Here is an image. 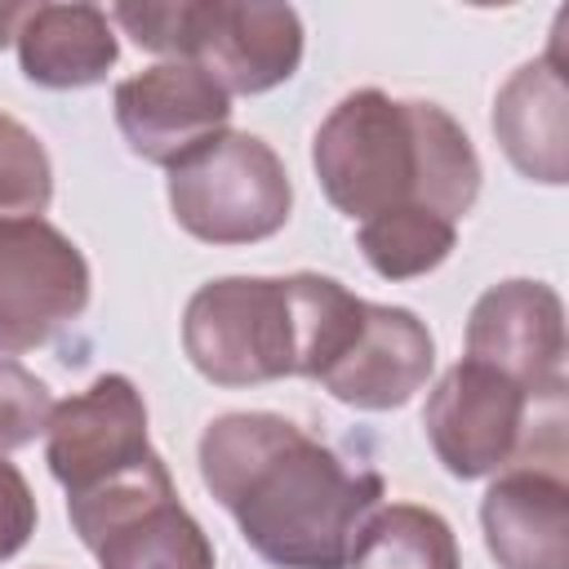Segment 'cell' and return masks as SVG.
Returning <instances> with one entry per match:
<instances>
[{
	"mask_svg": "<svg viewBox=\"0 0 569 569\" xmlns=\"http://www.w3.org/2000/svg\"><path fill=\"white\" fill-rule=\"evenodd\" d=\"M200 480L253 556L276 569H347L365 520L382 507L378 471L342 462L267 409L222 413L204 427Z\"/></svg>",
	"mask_w": 569,
	"mask_h": 569,
	"instance_id": "6da1fadb",
	"label": "cell"
},
{
	"mask_svg": "<svg viewBox=\"0 0 569 569\" xmlns=\"http://www.w3.org/2000/svg\"><path fill=\"white\" fill-rule=\"evenodd\" d=\"M311 164L329 204L351 222L409 204L458 222L480 196V156L467 129L436 102L382 89H356L320 120Z\"/></svg>",
	"mask_w": 569,
	"mask_h": 569,
	"instance_id": "7a4b0ae2",
	"label": "cell"
},
{
	"mask_svg": "<svg viewBox=\"0 0 569 569\" xmlns=\"http://www.w3.org/2000/svg\"><path fill=\"white\" fill-rule=\"evenodd\" d=\"M365 298L333 276H222L182 311V351L218 387L320 378L360 320Z\"/></svg>",
	"mask_w": 569,
	"mask_h": 569,
	"instance_id": "3957f363",
	"label": "cell"
},
{
	"mask_svg": "<svg viewBox=\"0 0 569 569\" xmlns=\"http://www.w3.org/2000/svg\"><path fill=\"white\" fill-rule=\"evenodd\" d=\"M427 440L449 476L480 480L507 467L565 476V391H525L489 365L458 360L427 396Z\"/></svg>",
	"mask_w": 569,
	"mask_h": 569,
	"instance_id": "277c9868",
	"label": "cell"
},
{
	"mask_svg": "<svg viewBox=\"0 0 569 569\" xmlns=\"http://www.w3.org/2000/svg\"><path fill=\"white\" fill-rule=\"evenodd\" d=\"M67 516L98 556V569H213V542L178 502L173 476L156 449L102 485L71 493Z\"/></svg>",
	"mask_w": 569,
	"mask_h": 569,
	"instance_id": "5b68a950",
	"label": "cell"
},
{
	"mask_svg": "<svg viewBox=\"0 0 569 569\" xmlns=\"http://www.w3.org/2000/svg\"><path fill=\"white\" fill-rule=\"evenodd\" d=\"M169 209L204 244H253L289 222L293 187L284 160L258 133L222 129L169 169Z\"/></svg>",
	"mask_w": 569,
	"mask_h": 569,
	"instance_id": "8992f818",
	"label": "cell"
},
{
	"mask_svg": "<svg viewBox=\"0 0 569 569\" xmlns=\"http://www.w3.org/2000/svg\"><path fill=\"white\" fill-rule=\"evenodd\" d=\"M89 307V262L44 218L0 222V351L44 347Z\"/></svg>",
	"mask_w": 569,
	"mask_h": 569,
	"instance_id": "52a82bcc",
	"label": "cell"
},
{
	"mask_svg": "<svg viewBox=\"0 0 569 569\" xmlns=\"http://www.w3.org/2000/svg\"><path fill=\"white\" fill-rule=\"evenodd\" d=\"M173 58L196 62L227 98L267 93L302 62V18L289 4L178 0Z\"/></svg>",
	"mask_w": 569,
	"mask_h": 569,
	"instance_id": "ba28073f",
	"label": "cell"
},
{
	"mask_svg": "<svg viewBox=\"0 0 569 569\" xmlns=\"http://www.w3.org/2000/svg\"><path fill=\"white\" fill-rule=\"evenodd\" d=\"M147 453V405L124 373L93 378L80 396L53 405L49 413L44 462L53 480L67 489V498L102 485L107 476L142 462Z\"/></svg>",
	"mask_w": 569,
	"mask_h": 569,
	"instance_id": "9c48e42d",
	"label": "cell"
},
{
	"mask_svg": "<svg viewBox=\"0 0 569 569\" xmlns=\"http://www.w3.org/2000/svg\"><path fill=\"white\" fill-rule=\"evenodd\" d=\"M565 302L542 280H498L467 316V360L542 396L565 391Z\"/></svg>",
	"mask_w": 569,
	"mask_h": 569,
	"instance_id": "30bf717a",
	"label": "cell"
},
{
	"mask_svg": "<svg viewBox=\"0 0 569 569\" xmlns=\"http://www.w3.org/2000/svg\"><path fill=\"white\" fill-rule=\"evenodd\" d=\"M231 120V98L196 62H156L116 84V124L129 151L173 169L182 156L218 138Z\"/></svg>",
	"mask_w": 569,
	"mask_h": 569,
	"instance_id": "8fae6325",
	"label": "cell"
},
{
	"mask_svg": "<svg viewBox=\"0 0 569 569\" xmlns=\"http://www.w3.org/2000/svg\"><path fill=\"white\" fill-rule=\"evenodd\" d=\"M436 365L431 329L409 307L365 302L342 351L320 369V387L351 409H400Z\"/></svg>",
	"mask_w": 569,
	"mask_h": 569,
	"instance_id": "7c38bea8",
	"label": "cell"
},
{
	"mask_svg": "<svg viewBox=\"0 0 569 569\" xmlns=\"http://www.w3.org/2000/svg\"><path fill=\"white\" fill-rule=\"evenodd\" d=\"M569 22V9H560L551 49L525 67H516L498 98H493V138L507 151V160L547 187L569 182V80L560 58V31Z\"/></svg>",
	"mask_w": 569,
	"mask_h": 569,
	"instance_id": "4fadbf2b",
	"label": "cell"
},
{
	"mask_svg": "<svg viewBox=\"0 0 569 569\" xmlns=\"http://www.w3.org/2000/svg\"><path fill=\"white\" fill-rule=\"evenodd\" d=\"M498 569H569V485L542 467H507L480 502Z\"/></svg>",
	"mask_w": 569,
	"mask_h": 569,
	"instance_id": "5bb4252c",
	"label": "cell"
},
{
	"mask_svg": "<svg viewBox=\"0 0 569 569\" xmlns=\"http://www.w3.org/2000/svg\"><path fill=\"white\" fill-rule=\"evenodd\" d=\"M13 44L22 76L44 89L98 84L120 58L116 27L98 4H31Z\"/></svg>",
	"mask_w": 569,
	"mask_h": 569,
	"instance_id": "9a60e30c",
	"label": "cell"
},
{
	"mask_svg": "<svg viewBox=\"0 0 569 569\" xmlns=\"http://www.w3.org/2000/svg\"><path fill=\"white\" fill-rule=\"evenodd\" d=\"M347 569H462V556L445 516L418 502H391L365 520Z\"/></svg>",
	"mask_w": 569,
	"mask_h": 569,
	"instance_id": "2e32d148",
	"label": "cell"
},
{
	"mask_svg": "<svg viewBox=\"0 0 569 569\" xmlns=\"http://www.w3.org/2000/svg\"><path fill=\"white\" fill-rule=\"evenodd\" d=\"M458 244V227L431 209H387L360 222V253L382 280H413L436 271Z\"/></svg>",
	"mask_w": 569,
	"mask_h": 569,
	"instance_id": "e0dca14e",
	"label": "cell"
},
{
	"mask_svg": "<svg viewBox=\"0 0 569 569\" xmlns=\"http://www.w3.org/2000/svg\"><path fill=\"white\" fill-rule=\"evenodd\" d=\"M53 200V164L40 138L0 111V222L40 218Z\"/></svg>",
	"mask_w": 569,
	"mask_h": 569,
	"instance_id": "ac0fdd59",
	"label": "cell"
},
{
	"mask_svg": "<svg viewBox=\"0 0 569 569\" xmlns=\"http://www.w3.org/2000/svg\"><path fill=\"white\" fill-rule=\"evenodd\" d=\"M49 413H53L49 387L13 356H0V453L44 436Z\"/></svg>",
	"mask_w": 569,
	"mask_h": 569,
	"instance_id": "d6986e66",
	"label": "cell"
},
{
	"mask_svg": "<svg viewBox=\"0 0 569 569\" xmlns=\"http://www.w3.org/2000/svg\"><path fill=\"white\" fill-rule=\"evenodd\" d=\"M36 533V493L27 476L0 453V560L18 556Z\"/></svg>",
	"mask_w": 569,
	"mask_h": 569,
	"instance_id": "ffe728a7",
	"label": "cell"
},
{
	"mask_svg": "<svg viewBox=\"0 0 569 569\" xmlns=\"http://www.w3.org/2000/svg\"><path fill=\"white\" fill-rule=\"evenodd\" d=\"M27 9H31V4H18V0H4V4H0V49L18 36V27H22Z\"/></svg>",
	"mask_w": 569,
	"mask_h": 569,
	"instance_id": "44dd1931",
	"label": "cell"
}]
</instances>
